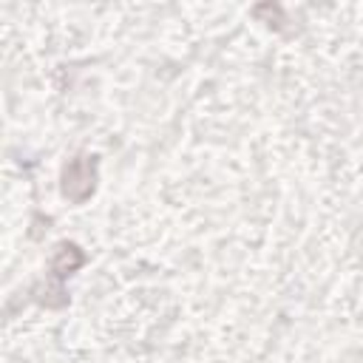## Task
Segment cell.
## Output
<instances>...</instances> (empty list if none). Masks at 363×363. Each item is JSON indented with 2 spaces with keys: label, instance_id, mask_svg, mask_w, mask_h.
I'll list each match as a JSON object with an SVG mask.
<instances>
[{
  "label": "cell",
  "instance_id": "6da1fadb",
  "mask_svg": "<svg viewBox=\"0 0 363 363\" xmlns=\"http://www.w3.org/2000/svg\"><path fill=\"white\" fill-rule=\"evenodd\" d=\"M77 184H82L85 196L94 190V164H91L88 159L71 162V164L65 167V173H62V190H65V196L77 199Z\"/></svg>",
  "mask_w": 363,
  "mask_h": 363
}]
</instances>
